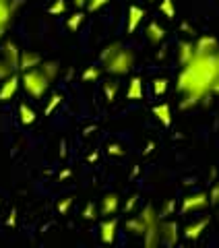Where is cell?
<instances>
[{"mask_svg":"<svg viewBox=\"0 0 219 248\" xmlns=\"http://www.w3.org/2000/svg\"><path fill=\"white\" fill-rule=\"evenodd\" d=\"M97 211H99L97 205H95V203H91V201H89V203L83 207L81 217H83V219H87V221H93V219H97Z\"/></svg>","mask_w":219,"mask_h":248,"instance_id":"31","label":"cell"},{"mask_svg":"<svg viewBox=\"0 0 219 248\" xmlns=\"http://www.w3.org/2000/svg\"><path fill=\"white\" fill-rule=\"evenodd\" d=\"M143 79L141 77H132L128 87H126V99H130V102H139V99H143Z\"/></svg>","mask_w":219,"mask_h":248,"instance_id":"17","label":"cell"},{"mask_svg":"<svg viewBox=\"0 0 219 248\" xmlns=\"http://www.w3.org/2000/svg\"><path fill=\"white\" fill-rule=\"evenodd\" d=\"M19 87H21V77L17 73H13L11 77H6V79L2 81V85H0V104L11 102V99L17 95Z\"/></svg>","mask_w":219,"mask_h":248,"instance_id":"5","label":"cell"},{"mask_svg":"<svg viewBox=\"0 0 219 248\" xmlns=\"http://www.w3.org/2000/svg\"><path fill=\"white\" fill-rule=\"evenodd\" d=\"M91 130H95V126H89V128H85V133H83V135H85V137H87V135H91Z\"/></svg>","mask_w":219,"mask_h":248,"instance_id":"47","label":"cell"},{"mask_svg":"<svg viewBox=\"0 0 219 248\" xmlns=\"http://www.w3.org/2000/svg\"><path fill=\"white\" fill-rule=\"evenodd\" d=\"M219 50V42L215 35H201L194 42V54H215Z\"/></svg>","mask_w":219,"mask_h":248,"instance_id":"11","label":"cell"},{"mask_svg":"<svg viewBox=\"0 0 219 248\" xmlns=\"http://www.w3.org/2000/svg\"><path fill=\"white\" fill-rule=\"evenodd\" d=\"M101 64H104V71L108 75H114V77L128 75L132 68H135V54H132L128 48L120 46L118 50H114L110 56H106L101 60Z\"/></svg>","mask_w":219,"mask_h":248,"instance_id":"2","label":"cell"},{"mask_svg":"<svg viewBox=\"0 0 219 248\" xmlns=\"http://www.w3.org/2000/svg\"><path fill=\"white\" fill-rule=\"evenodd\" d=\"M159 238L163 244L174 246L180 240V226L178 221H161L159 219Z\"/></svg>","mask_w":219,"mask_h":248,"instance_id":"6","label":"cell"},{"mask_svg":"<svg viewBox=\"0 0 219 248\" xmlns=\"http://www.w3.org/2000/svg\"><path fill=\"white\" fill-rule=\"evenodd\" d=\"M35 120H37V114H35L33 108L27 106V104H21L19 106V122L23 126H31Z\"/></svg>","mask_w":219,"mask_h":248,"instance_id":"19","label":"cell"},{"mask_svg":"<svg viewBox=\"0 0 219 248\" xmlns=\"http://www.w3.org/2000/svg\"><path fill=\"white\" fill-rule=\"evenodd\" d=\"M13 73H17V71H13V68L4 62V58H0V81H4L6 77H11Z\"/></svg>","mask_w":219,"mask_h":248,"instance_id":"36","label":"cell"},{"mask_svg":"<svg viewBox=\"0 0 219 248\" xmlns=\"http://www.w3.org/2000/svg\"><path fill=\"white\" fill-rule=\"evenodd\" d=\"M174 211H176V199H168L166 203H163V207L157 211V215H159V219H166V217L174 215Z\"/></svg>","mask_w":219,"mask_h":248,"instance_id":"29","label":"cell"},{"mask_svg":"<svg viewBox=\"0 0 219 248\" xmlns=\"http://www.w3.org/2000/svg\"><path fill=\"white\" fill-rule=\"evenodd\" d=\"M83 21H85V13H83V11H77V13H73V15H70V17L66 19V29L73 31V33H77V31H79V27L83 25Z\"/></svg>","mask_w":219,"mask_h":248,"instance_id":"22","label":"cell"},{"mask_svg":"<svg viewBox=\"0 0 219 248\" xmlns=\"http://www.w3.org/2000/svg\"><path fill=\"white\" fill-rule=\"evenodd\" d=\"M70 176H73V170H70V168H64L62 172H58V180L62 182V180H66V178H70Z\"/></svg>","mask_w":219,"mask_h":248,"instance_id":"38","label":"cell"},{"mask_svg":"<svg viewBox=\"0 0 219 248\" xmlns=\"http://www.w3.org/2000/svg\"><path fill=\"white\" fill-rule=\"evenodd\" d=\"M97 159H99V153H97V151H93V153L87 155V161H89V164H93V161H97Z\"/></svg>","mask_w":219,"mask_h":248,"instance_id":"41","label":"cell"},{"mask_svg":"<svg viewBox=\"0 0 219 248\" xmlns=\"http://www.w3.org/2000/svg\"><path fill=\"white\" fill-rule=\"evenodd\" d=\"M124 228H126V232H130L132 236H143V232H145V223H143V219H141L139 215H135V217H130V219H126V223H124Z\"/></svg>","mask_w":219,"mask_h":248,"instance_id":"21","label":"cell"},{"mask_svg":"<svg viewBox=\"0 0 219 248\" xmlns=\"http://www.w3.org/2000/svg\"><path fill=\"white\" fill-rule=\"evenodd\" d=\"M40 68H42V73L48 77V79L54 83L56 81V77L60 75V64L56 60H42V64H40Z\"/></svg>","mask_w":219,"mask_h":248,"instance_id":"20","label":"cell"},{"mask_svg":"<svg viewBox=\"0 0 219 248\" xmlns=\"http://www.w3.org/2000/svg\"><path fill=\"white\" fill-rule=\"evenodd\" d=\"M42 64V56L33 50H21V56H19V71H31V68L40 66Z\"/></svg>","mask_w":219,"mask_h":248,"instance_id":"14","label":"cell"},{"mask_svg":"<svg viewBox=\"0 0 219 248\" xmlns=\"http://www.w3.org/2000/svg\"><path fill=\"white\" fill-rule=\"evenodd\" d=\"M192 56H194V44L188 42V40L180 42L178 44V62H180V66H184Z\"/></svg>","mask_w":219,"mask_h":248,"instance_id":"18","label":"cell"},{"mask_svg":"<svg viewBox=\"0 0 219 248\" xmlns=\"http://www.w3.org/2000/svg\"><path fill=\"white\" fill-rule=\"evenodd\" d=\"M73 203H75V197H64V199H60L58 203H56V211H58V215H68V211H70V207H73Z\"/></svg>","mask_w":219,"mask_h":248,"instance_id":"30","label":"cell"},{"mask_svg":"<svg viewBox=\"0 0 219 248\" xmlns=\"http://www.w3.org/2000/svg\"><path fill=\"white\" fill-rule=\"evenodd\" d=\"M21 85H23V89L27 91V95H31L33 99H42L46 93H48L52 81L42 73L40 66H35V68H31V71L21 73Z\"/></svg>","mask_w":219,"mask_h":248,"instance_id":"3","label":"cell"},{"mask_svg":"<svg viewBox=\"0 0 219 248\" xmlns=\"http://www.w3.org/2000/svg\"><path fill=\"white\" fill-rule=\"evenodd\" d=\"M106 4H110V0H87L85 9H87V13H97V11L104 9Z\"/></svg>","mask_w":219,"mask_h":248,"instance_id":"32","label":"cell"},{"mask_svg":"<svg viewBox=\"0 0 219 248\" xmlns=\"http://www.w3.org/2000/svg\"><path fill=\"white\" fill-rule=\"evenodd\" d=\"M147 2H153V0H147Z\"/></svg>","mask_w":219,"mask_h":248,"instance_id":"50","label":"cell"},{"mask_svg":"<svg viewBox=\"0 0 219 248\" xmlns=\"http://www.w3.org/2000/svg\"><path fill=\"white\" fill-rule=\"evenodd\" d=\"M215 176H217V168L211 170V180H215Z\"/></svg>","mask_w":219,"mask_h":248,"instance_id":"48","label":"cell"},{"mask_svg":"<svg viewBox=\"0 0 219 248\" xmlns=\"http://www.w3.org/2000/svg\"><path fill=\"white\" fill-rule=\"evenodd\" d=\"M118 91H120V87H118V83H116V81L104 83V95H106V102L108 104H114L116 102V97H118Z\"/></svg>","mask_w":219,"mask_h":248,"instance_id":"24","label":"cell"},{"mask_svg":"<svg viewBox=\"0 0 219 248\" xmlns=\"http://www.w3.org/2000/svg\"><path fill=\"white\" fill-rule=\"evenodd\" d=\"M66 11H68L66 0H54V2L48 6V13L54 15V17H60V15H64Z\"/></svg>","mask_w":219,"mask_h":248,"instance_id":"28","label":"cell"},{"mask_svg":"<svg viewBox=\"0 0 219 248\" xmlns=\"http://www.w3.org/2000/svg\"><path fill=\"white\" fill-rule=\"evenodd\" d=\"M215 58H217V62H219V50H217V52H215Z\"/></svg>","mask_w":219,"mask_h":248,"instance_id":"49","label":"cell"},{"mask_svg":"<svg viewBox=\"0 0 219 248\" xmlns=\"http://www.w3.org/2000/svg\"><path fill=\"white\" fill-rule=\"evenodd\" d=\"M137 203H139V195L135 192V195H130V197H128V201L124 203L122 211H124V213H132V211H135V207H137Z\"/></svg>","mask_w":219,"mask_h":248,"instance_id":"35","label":"cell"},{"mask_svg":"<svg viewBox=\"0 0 219 248\" xmlns=\"http://www.w3.org/2000/svg\"><path fill=\"white\" fill-rule=\"evenodd\" d=\"M19 2H13V0H0V40L6 33V27L13 21V15L17 11Z\"/></svg>","mask_w":219,"mask_h":248,"instance_id":"8","label":"cell"},{"mask_svg":"<svg viewBox=\"0 0 219 248\" xmlns=\"http://www.w3.org/2000/svg\"><path fill=\"white\" fill-rule=\"evenodd\" d=\"M139 172H141V168H139V166H135V168H132V174H130V180H132V178H137V176H139Z\"/></svg>","mask_w":219,"mask_h":248,"instance_id":"44","label":"cell"},{"mask_svg":"<svg viewBox=\"0 0 219 248\" xmlns=\"http://www.w3.org/2000/svg\"><path fill=\"white\" fill-rule=\"evenodd\" d=\"M19 56H21V50L15 42L9 40V42L2 44V58L13 71H19Z\"/></svg>","mask_w":219,"mask_h":248,"instance_id":"13","label":"cell"},{"mask_svg":"<svg viewBox=\"0 0 219 248\" xmlns=\"http://www.w3.org/2000/svg\"><path fill=\"white\" fill-rule=\"evenodd\" d=\"M145 37H147V40H149L151 44L159 46L163 40H166V29H163L157 21H151L149 25H147V29H145Z\"/></svg>","mask_w":219,"mask_h":248,"instance_id":"16","label":"cell"},{"mask_svg":"<svg viewBox=\"0 0 219 248\" xmlns=\"http://www.w3.org/2000/svg\"><path fill=\"white\" fill-rule=\"evenodd\" d=\"M116 236H118V219L112 215V217H108V219L101 221V226H99V240L104 244H114Z\"/></svg>","mask_w":219,"mask_h":248,"instance_id":"7","label":"cell"},{"mask_svg":"<svg viewBox=\"0 0 219 248\" xmlns=\"http://www.w3.org/2000/svg\"><path fill=\"white\" fill-rule=\"evenodd\" d=\"M219 79V62L215 54H194L182 66L176 79V89L182 93L184 99L180 102L182 110L203 104L211 95V87Z\"/></svg>","mask_w":219,"mask_h":248,"instance_id":"1","label":"cell"},{"mask_svg":"<svg viewBox=\"0 0 219 248\" xmlns=\"http://www.w3.org/2000/svg\"><path fill=\"white\" fill-rule=\"evenodd\" d=\"M180 29H182V31H186V33H188V35H194V33H197V31H194V27H190V23H182V25H180Z\"/></svg>","mask_w":219,"mask_h":248,"instance_id":"39","label":"cell"},{"mask_svg":"<svg viewBox=\"0 0 219 248\" xmlns=\"http://www.w3.org/2000/svg\"><path fill=\"white\" fill-rule=\"evenodd\" d=\"M62 99H64V97H62L60 93H54V95L48 99V104H46V108H44V116H52V114H54V110H56V108L62 104Z\"/></svg>","mask_w":219,"mask_h":248,"instance_id":"27","label":"cell"},{"mask_svg":"<svg viewBox=\"0 0 219 248\" xmlns=\"http://www.w3.org/2000/svg\"><path fill=\"white\" fill-rule=\"evenodd\" d=\"M60 157H66V141L64 139L60 141Z\"/></svg>","mask_w":219,"mask_h":248,"instance_id":"42","label":"cell"},{"mask_svg":"<svg viewBox=\"0 0 219 248\" xmlns=\"http://www.w3.org/2000/svg\"><path fill=\"white\" fill-rule=\"evenodd\" d=\"M209 223H211V217H209V215L203 217V219L192 221V223H188V226L182 230V236H184L186 240H199V238L203 236V232L207 230Z\"/></svg>","mask_w":219,"mask_h":248,"instance_id":"12","label":"cell"},{"mask_svg":"<svg viewBox=\"0 0 219 248\" xmlns=\"http://www.w3.org/2000/svg\"><path fill=\"white\" fill-rule=\"evenodd\" d=\"M207 195H209V205L219 207V182H215L213 186H211V190L207 192Z\"/></svg>","mask_w":219,"mask_h":248,"instance_id":"34","label":"cell"},{"mask_svg":"<svg viewBox=\"0 0 219 248\" xmlns=\"http://www.w3.org/2000/svg\"><path fill=\"white\" fill-rule=\"evenodd\" d=\"M120 209V197L116 192H108V195L101 197V203H99V213L106 215V217H112L118 213Z\"/></svg>","mask_w":219,"mask_h":248,"instance_id":"10","label":"cell"},{"mask_svg":"<svg viewBox=\"0 0 219 248\" xmlns=\"http://www.w3.org/2000/svg\"><path fill=\"white\" fill-rule=\"evenodd\" d=\"M145 15H147L145 9H141L139 4H130L128 6V13H126V33L128 35H132L139 29V25L145 19Z\"/></svg>","mask_w":219,"mask_h":248,"instance_id":"9","label":"cell"},{"mask_svg":"<svg viewBox=\"0 0 219 248\" xmlns=\"http://www.w3.org/2000/svg\"><path fill=\"white\" fill-rule=\"evenodd\" d=\"M6 226H9V228H15V226H17V209H11L9 217H6Z\"/></svg>","mask_w":219,"mask_h":248,"instance_id":"37","label":"cell"},{"mask_svg":"<svg viewBox=\"0 0 219 248\" xmlns=\"http://www.w3.org/2000/svg\"><path fill=\"white\" fill-rule=\"evenodd\" d=\"M157 60H161V58H166V48H161V52H157V56H155Z\"/></svg>","mask_w":219,"mask_h":248,"instance_id":"46","label":"cell"},{"mask_svg":"<svg viewBox=\"0 0 219 248\" xmlns=\"http://www.w3.org/2000/svg\"><path fill=\"white\" fill-rule=\"evenodd\" d=\"M159 13L166 19L174 21L176 19V2H174V0H161V2H159Z\"/></svg>","mask_w":219,"mask_h":248,"instance_id":"25","label":"cell"},{"mask_svg":"<svg viewBox=\"0 0 219 248\" xmlns=\"http://www.w3.org/2000/svg\"><path fill=\"white\" fill-rule=\"evenodd\" d=\"M73 4L77 9H85V4H87V0H73Z\"/></svg>","mask_w":219,"mask_h":248,"instance_id":"43","label":"cell"},{"mask_svg":"<svg viewBox=\"0 0 219 248\" xmlns=\"http://www.w3.org/2000/svg\"><path fill=\"white\" fill-rule=\"evenodd\" d=\"M101 77V68L99 66H87L81 75V81L83 83H95L97 79Z\"/></svg>","mask_w":219,"mask_h":248,"instance_id":"26","label":"cell"},{"mask_svg":"<svg viewBox=\"0 0 219 248\" xmlns=\"http://www.w3.org/2000/svg\"><path fill=\"white\" fill-rule=\"evenodd\" d=\"M168 87H170V81L166 79V77H157V79L151 81V89H153V95H155V97L166 95Z\"/></svg>","mask_w":219,"mask_h":248,"instance_id":"23","label":"cell"},{"mask_svg":"<svg viewBox=\"0 0 219 248\" xmlns=\"http://www.w3.org/2000/svg\"><path fill=\"white\" fill-rule=\"evenodd\" d=\"M153 116L159 120L161 126H166V128H170L172 122H174V118H172V108H170L168 102L155 104V106H153Z\"/></svg>","mask_w":219,"mask_h":248,"instance_id":"15","label":"cell"},{"mask_svg":"<svg viewBox=\"0 0 219 248\" xmlns=\"http://www.w3.org/2000/svg\"><path fill=\"white\" fill-rule=\"evenodd\" d=\"M209 207V195L207 192H194V195H186L180 203V213L188 215V213H197L203 209Z\"/></svg>","mask_w":219,"mask_h":248,"instance_id":"4","label":"cell"},{"mask_svg":"<svg viewBox=\"0 0 219 248\" xmlns=\"http://www.w3.org/2000/svg\"><path fill=\"white\" fill-rule=\"evenodd\" d=\"M106 151H108V155H112V157H124V155H126V151H124L122 145H118V143H110L106 147Z\"/></svg>","mask_w":219,"mask_h":248,"instance_id":"33","label":"cell"},{"mask_svg":"<svg viewBox=\"0 0 219 248\" xmlns=\"http://www.w3.org/2000/svg\"><path fill=\"white\" fill-rule=\"evenodd\" d=\"M153 149H155V143H153V141H149V143L145 145V149H143V155H149V153H151Z\"/></svg>","mask_w":219,"mask_h":248,"instance_id":"40","label":"cell"},{"mask_svg":"<svg viewBox=\"0 0 219 248\" xmlns=\"http://www.w3.org/2000/svg\"><path fill=\"white\" fill-rule=\"evenodd\" d=\"M211 93H219V79L213 83V87H211Z\"/></svg>","mask_w":219,"mask_h":248,"instance_id":"45","label":"cell"}]
</instances>
